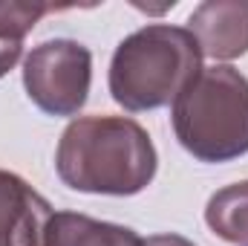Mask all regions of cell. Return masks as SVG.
Here are the masks:
<instances>
[{
    "label": "cell",
    "mask_w": 248,
    "mask_h": 246,
    "mask_svg": "<svg viewBox=\"0 0 248 246\" xmlns=\"http://www.w3.org/2000/svg\"><path fill=\"white\" fill-rule=\"evenodd\" d=\"M93 78V55L84 44L55 38L38 44L23 64L29 99L52 116H72L84 107Z\"/></svg>",
    "instance_id": "277c9868"
},
{
    "label": "cell",
    "mask_w": 248,
    "mask_h": 246,
    "mask_svg": "<svg viewBox=\"0 0 248 246\" xmlns=\"http://www.w3.org/2000/svg\"><path fill=\"white\" fill-rule=\"evenodd\" d=\"M205 220L222 241L248 246V180L217 191L208 200Z\"/></svg>",
    "instance_id": "ba28073f"
},
{
    "label": "cell",
    "mask_w": 248,
    "mask_h": 246,
    "mask_svg": "<svg viewBox=\"0 0 248 246\" xmlns=\"http://www.w3.org/2000/svg\"><path fill=\"white\" fill-rule=\"evenodd\" d=\"M144 246H196V244L182 238V235H153V238L144 241Z\"/></svg>",
    "instance_id": "8fae6325"
},
{
    "label": "cell",
    "mask_w": 248,
    "mask_h": 246,
    "mask_svg": "<svg viewBox=\"0 0 248 246\" xmlns=\"http://www.w3.org/2000/svg\"><path fill=\"white\" fill-rule=\"evenodd\" d=\"M44 246H144V241L119 223L93 220L75 211H55L44 226Z\"/></svg>",
    "instance_id": "52a82bcc"
},
{
    "label": "cell",
    "mask_w": 248,
    "mask_h": 246,
    "mask_svg": "<svg viewBox=\"0 0 248 246\" xmlns=\"http://www.w3.org/2000/svg\"><path fill=\"white\" fill-rule=\"evenodd\" d=\"M20 58V44L15 41H0V75H6Z\"/></svg>",
    "instance_id": "30bf717a"
},
{
    "label": "cell",
    "mask_w": 248,
    "mask_h": 246,
    "mask_svg": "<svg viewBox=\"0 0 248 246\" xmlns=\"http://www.w3.org/2000/svg\"><path fill=\"white\" fill-rule=\"evenodd\" d=\"M52 9L55 6H49V3H20V0L0 3V41L20 44L23 35Z\"/></svg>",
    "instance_id": "9c48e42d"
},
{
    "label": "cell",
    "mask_w": 248,
    "mask_h": 246,
    "mask_svg": "<svg viewBox=\"0 0 248 246\" xmlns=\"http://www.w3.org/2000/svg\"><path fill=\"white\" fill-rule=\"evenodd\" d=\"M173 130L202 162L248 154V78L225 64L202 67L173 102Z\"/></svg>",
    "instance_id": "3957f363"
},
{
    "label": "cell",
    "mask_w": 248,
    "mask_h": 246,
    "mask_svg": "<svg viewBox=\"0 0 248 246\" xmlns=\"http://www.w3.org/2000/svg\"><path fill=\"white\" fill-rule=\"evenodd\" d=\"M49 203L17 174L0 171V246H44Z\"/></svg>",
    "instance_id": "8992f818"
},
{
    "label": "cell",
    "mask_w": 248,
    "mask_h": 246,
    "mask_svg": "<svg viewBox=\"0 0 248 246\" xmlns=\"http://www.w3.org/2000/svg\"><path fill=\"white\" fill-rule=\"evenodd\" d=\"M202 72L196 38L170 23H153L127 35L110 64V93L124 110H156Z\"/></svg>",
    "instance_id": "7a4b0ae2"
},
{
    "label": "cell",
    "mask_w": 248,
    "mask_h": 246,
    "mask_svg": "<svg viewBox=\"0 0 248 246\" xmlns=\"http://www.w3.org/2000/svg\"><path fill=\"white\" fill-rule=\"evenodd\" d=\"M55 168L75 191L130 197L156 177V148L127 116H84L61 133Z\"/></svg>",
    "instance_id": "6da1fadb"
},
{
    "label": "cell",
    "mask_w": 248,
    "mask_h": 246,
    "mask_svg": "<svg viewBox=\"0 0 248 246\" xmlns=\"http://www.w3.org/2000/svg\"><path fill=\"white\" fill-rule=\"evenodd\" d=\"M187 32L202 55L231 61L248 53V0H208L193 9Z\"/></svg>",
    "instance_id": "5b68a950"
}]
</instances>
